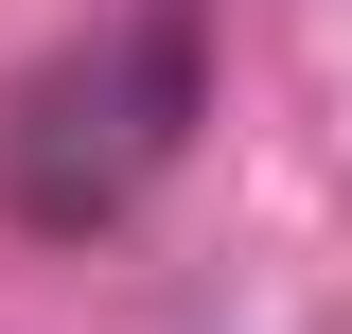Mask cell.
Masks as SVG:
<instances>
[{"mask_svg": "<svg viewBox=\"0 0 352 334\" xmlns=\"http://www.w3.org/2000/svg\"><path fill=\"white\" fill-rule=\"evenodd\" d=\"M176 141V36H141V53H106V71H53L36 106H18V211L36 229H88V211H124V176Z\"/></svg>", "mask_w": 352, "mask_h": 334, "instance_id": "obj_1", "label": "cell"}]
</instances>
